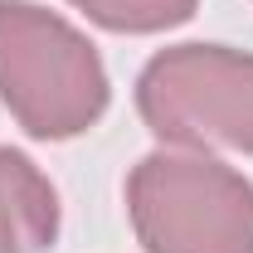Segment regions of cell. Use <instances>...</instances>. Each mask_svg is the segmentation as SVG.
Wrapping results in <instances>:
<instances>
[{
  "label": "cell",
  "mask_w": 253,
  "mask_h": 253,
  "mask_svg": "<svg viewBox=\"0 0 253 253\" xmlns=\"http://www.w3.org/2000/svg\"><path fill=\"white\" fill-rule=\"evenodd\" d=\"M0 102L34 141L93 131L112 102L102 54L34 0H0Z\"/></svg>",
  "instance_id": "obj_1"
},
{
  "label": "cell",
  "mask_w": 253,
  "mask_h": 253,
  "mask_svg": "<svg viewBox=\"0 0 253 253\" xmlns=\"http://www.w3.org/2000/svg\"><path fill=\"white\" fill-rule=\"evenodd\" d=\"M59 239V190L25 151L0 146V253H44Z\"/></svg>",
  "instance_id": "obj_4"
},
{
  "label": "cell",
  "mask_w": 253,
  "mask_h": 253,
  "mask_svg": "<svg viewBox=\"0 0 253 253\" xmlns=\"http://www.w3.org/2000/svg\"><path fill=\"white\" fill-rule=\"evenodd\" d=\"M73 5L112 34H161L185 25L200 10V0H73Z\"/></svg>",
  "instance_id": "obj_5"
},
{
  "label": "cell",
  "mask_w": 253,
  "mask_h": 253,
  "mask_svg": "<svg viewBox=\"0 0 253 253\" xmlns=\"http://www.w3.org/2000/svg\"><path fill=\"white\" fill-rule=\"evenodd\" d=\"M136 112L170 146L253 156V54L229 44H170L141 68Z\"/></svg>",
  "instance_id": "obj_3"
},
{
  "label": "cell",
  "mask_w": 253,
  "mask_h": 253,
  "mask_svg": "<svg viewBox=\"0 0 253 253\" xmlns=\"http://www.w3.org/2000/svg\"><path fill=\"white\" fill-rule=\"evenodd\" d=\"M146 253H253V180L210 151H151L126 175Z\"/></svg>",
  "instance_id": "obj_2"
}]
</instances>
